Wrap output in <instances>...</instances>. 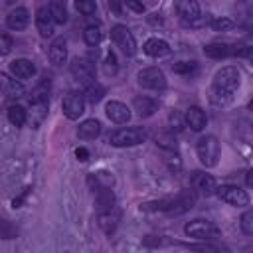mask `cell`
<instances>
[{"mask_svg": "<svg viewBox=\"0 0 253 253\" xmlns=\"http://www.w3.org/2000/svg\"><path fill=\"white\" fill-rule=\"evenodd\" d=\"M196 152H198V158L200 162L206 166V168H211L217 164L219 160V142L213 134H206L198 140L196 144Z\"/></svg>", "mask_w": 253, "mask_h": 253, "instance_id": "3957f363", "label": "cell"}, {"mask_svg": "<svg viewBox=\"0 0 253 253\" xmlns=\"http://www.w3.org/2000/svg\"><path fill=\"white\" fill-rule=\"evenodd\" d=\"M47 95H49V85H47V83H42V85H38V87L32 91L30 103H32V101H47Z\"/></svg>", "mask_w": 253, "mask_h": 253, "instance_id": "836d02e7", "label": "cell"}, {"mask_svg": "<svg viewBox=\"0 0 253 253\" xmlns=\"http://www.w3.org/2000/svg\"><path fill=\"white\" fill-rule=\"evenodd\" d=\"M132 105H134V111L138 113V117H142V119L152 117L158 111V103L154 99H150V97H144V95L142 97H134Z\"/></svg>", "mask_w": 253, "mask_h": 253, "instance_id": "d6986e66", "label": "cell"}, {"mask_svg": "<svg viewBox=\"0 0 253 253\" xmlns=\"http://www.w3.org/2000/svg\"><path fill=\"white\" fill-rule=\"evenodd\" d=\"M75 8L83 16H93L97 10V4H95V0H75Z\"/></svg>", "mask_w": 253, "mask_h": 253, "instance_id": "1f68e13d", "label": "cell"}, {"mask_svg": "<svg viewBox=\"0 0 253 253\" xmlns=\"http://www.w3.org/2000/svg\"><path fill=\"white\" fill-rule=\"evenodd\" d=\"M105 113H107V117H109L113 123H117V125L128 123V119H130L128 107H126L125 103H121V101H109L107 107H105Z\"/></svg>", "mask_w": 253, "mask_h": 253, "instance_id": "4fadbf2b", "label": "cell"}, {"mask_svg": "<svg viewBox=\"0 0 253 253\" xmlns=\"http://www.w3.org/2000/svg\"><path fill=\"white\" fill-rule=\"evenodd\" d=\"M71 75L79 81V83H83V85H89V83H93L95 79V69H93V65L87 61V59H73L71 61Z\"/></svg>", "mask_w": 253, "mask_h": 253, "instance_id": "30bf717a", "label": "cell"}, {"mask_svg": "<svg viewBox=\"0 0 253 253\" xmlns=\"http://www.w3.org/2000/svg\"><path fill=\"white\" fill-rule=\"evenodd\" d=\"M103 95H105V87H103L101 83L93 81V83L85 85V99H87L89 103H99V101L103 99Z\"/></svg>", "mask_w": 253, "mask_h": 253, "instance_id": "4316f807", "label": "cell"}, {"mask_svg": "<svg viewBox=\"0 0 253 253\" xmlns=\"http://www.w3.org/2000/svg\"><path fill=\"white\" fill-rule=\"evenodd\" d=\"M30 105H32L30 107V125L34 128H38L43 123V119L47 117V101H32Z\"/></svg>", "mask_w": 253, "mask_h": 253, "instance_id": "603a6c76", "label": "cell"}, {"mask_svg": "<svg viewBox=\"0 0 253 253\" xmlns=\"http://www.w3.org/2000/svg\"><path fill=\"white\" fill-rule=\"evenodd\" d=\"M12 49V40L8 34H2V55H8Z\"/></svg>", "mask_w": 253, "mask_h": 253, "instance_id": "60d3db41", "label": "cell"}, {"mask_svg": "<svg viewBox=\"0 0 253 253\" xmlns=\"http://www.w3.org/2000/svg\"><path fill=\"white\" fill-rule=\"evenodd\" d=\"M204 53L211 59H225V57L237 53V45H231L225 42H213V43H208L204 47Z\"/></svg>", "mask_w": 253, "mask_h": 253, "instance_id": "7c38bea8", "label": "cell"}, {"mask_svg": "<svg viewBox=\"0 0 253 253\" xmlns=\"http://www.w3.org/2000/svg\"><path fill=\"white\" fill-rule=\"evenodd\" d=\"M168 121H170V125H172V130H182V126H184V123H186V119H182V115H178L176 111L170 113Z\"/></svg>", "mask_w": 253, "mask_h": 253, "instance_id": "8d00e7d4", "label": "cell"}, {"mask_svg": "<svg viewBox=\"0 0 253 253\" xmlns=\"http://www.w3.org/2000/svg\"><path fill=\"white\" fill-rule=\"evenodd\" d=\"M174 10L178 18L186 24H196L200 18V4L196 0H176Z\"/></svg>", "mask_w": 253, "mask_h": 253, "instance_id": "9c48e42d", "label": "cell"}, {"mask_svg": "<svg viewBox=\"0 0 253 253\" xmlns=\"http://www.w3.org/2000/svg\"><path fill=\"white\" fill-rule=\"evenodd\" d=\"M109 8H111V12H113L115 16H123L126 6H125L123 0H109Z\"/></svg>", "mask_w": 253, "mask_h": 253, "instance_id": "74e56055", "label": "cell"}, {"mask_svg": "<svg viewBox=\"0 0 253 253\" xmlns=\"http://www.w3.org/2000/svg\"><path fill=\"white\" fill-rule=\"evenodd\" d=\"M215 194L219 200H223L225 204L229 206H235V208H243L249 204V196L245 190H241L239 186H233V184H223L219 188H215Z\"/></svg>", "mask_w": 253, "mask_h": 253, "instance_id": "5b68a950", "label": "cell"}, {"mask_svg": "<svg viewBox=\"0 0 253 253\" xmlns=\"http://www.w3.org/2000/svg\"><path fill=\"white\" fill-rule=\"evenodd\" d=\"M49 59L53 65H63L65 59H67V42L65 38H55L49 45Z\"/></svg>", "mask_w": 253, "mask_h": 253, "instance_id": "e0dca14e", "label": "cell"}, {"mask_svg": "<svg viewBox=\"0 0 253 253\" xmlns=\"http://www.w3.org/2000/svg\"><path fill=\"white\" fill-rule=\"evenodd\" d=\"M172 69H174V73H182V75H190L192 71H196V63L194 61H178V63H174L172 65Z\"/></svg>", "mask_w": 253, "mask_h": 253, "instance_id": "e575fe53", "label": "cell"}, {"mask_svg": "<svg viewBox=\"0 0 253 253\" xmlns=\"http://www.w3.org/2000/svg\"><path fill=\"white\" fill-rule=\"evenodd\" d=\"M113 182H115L113 174H111V172H105V170L95 172V174L89 176V186L93 188V192H97L99 188H111Z\"/></svg>", "mask_w": 253, "mask_h": 253, "instance_id": "d4e9b609", "label": "cell"}, {"mask_svg": "<svg viewBox=\"0 0 253 253\" xmlns=\"http://www.w3.org/2000/svg\"><path fill=\"white\" fill-rule=\"evenodd\" d=\"M119 211L113 208V210H107V211H99V227L107 233V235H111L115 229H117V225H119Z\"/></svg>", "mask_w": 253, "mask_h": 253, "instance_id": "44dd1931", "label": "cell"}, {"mask_svg": "<svg viewBox=\"0 0 253 253\" xmlns=\"http://www.w3.org/2000/svg\"><path fill=\"white\" fill-rule=\"evenodd\" d=\"M119 69V63H117V55L113 51H107L105 55V61H103V71L105 75H115Z\"/></svg>", "mask_w": 253, "mask_h": 253, "instance_id": "4dcf8cb0", "label": "cell"}, {"mask_svg": "<svg viewBox=\"0 0 253 253\" xmlns=\"http://www.w3.org/2000/svg\"><path fill=\"white\" fill-rule=\"evenodd\" d=\"M156 142H158L162 148H166V150H176V140H174V136H170V134H160V136H156Z\"/></svg>", "mask_w": 253, "mask_h": 253, "instance_id": "d590c367", "label": "cell"}, {"mask_svg": "<svg viewBox=\"0 0 253 253\" xmlns=\"http://www.w3.org/2000/svg\"><path fill=\"white\" fill-rule=\"evenodd\" d=\"M85 93H79V91H69L63 99V115L69 119V121H77L83 113H85Z\"/></svg>", "mask_w": 253, "mask_h": 253, "instance_id": "52a82bcc", "label": "cell"}, {"mask_svg": "<svg viewBox=\"0 0 253 253\" xmlns=\"http://www.w3.org/2000/svg\"><path fill=\"white\" fill-rule=\"evenodd\" d=\"M237 87H239L237 67L225 65L213 75V81H211V87H210V101L213 105H227L233 99Z\"/></svg>", "mask_w": 253, "mask_h": 253, "instance_id": "6da1fadb", "label": "cell"}, {"mask_svg": "<svg viewBox=\"0 0 253 253\" xmlns=\"http://www.w3.org/2000/svg\"><path fill=\"white\" fill-rule=\"evenodd\" d=\"M245 182H247V186L253 188V170H249V172L245 174Z\"/></svg>", "mask_w": 253, "mask_h": 253, "instance_id": "ee69618b", "label": "cell"}, {"mask_svg": "<svg viewBox=\"0 0 253 253\" xmlns=\"http://www.w3.org/2000/svg\"><path fill=\"white\" fill-rule=\"evenodd\" d=\"M101 30H99V26H87L85 30H83V40H85V43L87 45H97L99 42H101Z\"/></svg>", "mask_w": 253, "mask_h": 253, "instance_id": "f546056e", "label": "cell"}, {"mask_svg": "<svg viewBox=\"0 0 253 253\" xmlns=\"http://www.w3.org/2000/svg\"><path fill=\"white\" fill-rule=\"evenodd\" d=\"M211 26H213L215 30H227V28H231L233 24H231V20H227V18H219V20H213Z\"/></svg>", "mask_w": 253, "mask_h": 253, "instance_id": "ab89813d", "label": "cell"}, {"mask_svg": "<svg viewBox=\"0 0 253 253\" xmlns=\"http://www.w3.org/2000/svg\"><path fill=\"white\" fill-rule=\"evenodd\" d=\"M146 140V130L140 126H126V128H117L109 134V142L113 146H136Z\"/></svg>", "mask_w": 253, "mask_h": 253, "instance_id": "7a4b0ae2", "label": "cell"}, {"mask_svg": "<svg viewBox=\"0 0 253 253\" xmlns=\"http://www.w3.org/2000/svg\"><path fill=\"white\" fill-rule=\"evenodd\" d=\"M243 2H245V4H253V0H243Z\"/></svg>", "mask_w": 253, "mask_h": 253, "instance_id": "bcb514c9", "label": "cell"}, {"mask_svg": "<svg viewBox=\"0 0 253 253\" xmlns=\"http://www.w3.org/2000/svg\"><path fill=\"white\" fill-rule=\"evenodd\" d=\"M138 83L146 89H152V91H160L166 87V75L162 73V69L158 67H144L138 71Z\"/></svg>", "mask_w": 253, "mask_h": 253, "instance_id": "ba28073f", "label": "cell"}, {"mask_svg": "<svg viewBox=\"0 0 253 253\" xmlns=\"http://www.w3.org/2000/svg\"><path fill=\"white\" fill-rule=\"evenodd\" d=\"M111 40L113 43L125 53V55H132L136 51V42H134V36L130 34V30L126 26H113L111 30Z\"/></svg>", "mask_w": 253, "mask_h": 253, "instance_id": "8992f818", "label": "cell"}, {"mask_svg": "<svg viewBox=\"0 0 253 253\" xmlns=\"http://www.w3.org/2000/svg\"><path fill=\"white\" fill-rule=\"evenodd\" d=\"M6 115H8V121H10L14 126H24L26 121H28V113H26L24 107H20V105H10L8 111H6Z\"/></svg>", "mask_w": 253, "mask_h": 253, "instance_id": "484cf974", "label": "cell"}, {"mask_svg": "<svg viewBox=\"0 0 253 253\" xmlns=\"http://www.w3.org/2000/svg\"><path fill=\"white\" fill-rule=\"evenodd\" d=\"M101 134V123L97 119H87L79 125L77 128V136L83 138V140H93Z\"/></svg>", "mask_w": 253, "mask_h": 253, "instance_id": "7402d4cb", "label": "cell"}, {"mask_svg": "<svg viewBox=\"0 0 253 253\" xmlns=\"http://www.w3.org/2000/svg\"><path fill=\"white\" fill-rule=\"evenodd\" d=\"M239 225H241V231L245 235H253V208L247 210L241 217H239Z\"/></svg>", "mask_w": 253, "mask_h": 253, "instance_id": "d6a6232c", "label": "cell"}, {"mask_svg": "<svg viewBox=\"0 0 253 253\" xmlns=\"http://www.w3.org/2000/svg\"><path fill=\"white\" fill-rule=\"evenodd\" d=\"M2 79H4V93H6V97H10V99H20V97L24 95V87H22L20 83L10 81L6 75H2Z\"/></svg>", "mask_w": 253, "mask_h": 253, "instance_id": "f1b7e54d", "label": "cell"}, {"mask_svg": "<svg viewBox=\"0 0 253 253\" xmlns=\"http://www.w3.org/2000/svg\"><path fill=\"white\" fill-rule=\"evenodd\" d=\"M49 10H51V16H53L55 24H65L67 22V10H65V6H63L61 0L49 2Z\"/></svg>", "mask_w": 253, "mask_h": 253, "instance_id": "83f0119b", "label": "cell"}, {"mask_svg": "<svg viewBox=\"0 0 253 253\" xmlns=\"http://www.w3.org/2000/svg\"><path fill=\"white\" fill-rule=\"evenodd\" d=\"M53 26H55V20H53V16H51L49 6H47V8H45V6L38 8V12H36V28H38L40 36H42V38H49V36L53 34Z\"/></svg>", "mask_w": 253, "mask_h": 253, "instance_id": "8fae6325", "label": "cell"}, {"mask_svg": "<svg viewBox=\"0 0 253 253\" xmlns=\"http://www.w3.org/2000/svg\"><path fill=\"white\" fill-rule=\"evenodd\" d=\"M142 49H144V53L150 55V57H164V55L170 53V45H168L164 40H160V38H150V40H146Z\"/></svg>", "mask_w": 253, "mask_h": 253, "instance_id": "ac0fdd59", "label": "cell"}, {"mask_svg": "<svg viewBox=\"0 0 253 253\" xmlns=\"http://www.w3.org/2000/svg\"><path fill=\"white\" fill-rule=\"evenodd\" d=\"M28 22H30V12L26 10V8H14L8 16H6V26L10 28V30H16V32H20V30H24L26 26H28Z\"/></svg>", "mask_w": 253, "mask_h": 253, "instance_id": "9a60e30c", "label": "cell"}, {"mask_svg": "<svg viewBox=\"0 0 253 253\" xmlns=\"http://www.w3.org/2000/svg\"><path fill=\"white\" fill-rule=\"evenodd\" d=\"M184 233L188 237L200 239V241H210V239H217L219 237V229L215 223H211L210 219H192L184 225Z\"/></svg>", "mask_w": 253, "mask_h": 253, "instance_id": "277c9868", "label": "cell"}, {"mask_svg": "<svg viewBox=\"0 0 253 253\" xmlns=\"http://www.w3.org/2000/svg\"><path fill=\"white\" fill-rule=\"evenodd\" d=\"M249 111H253V99L249 101Z\"/></svg>", "mask_w": 253, "mask_h": 253, "instance_id": "f6af8a7d", "label": "cell"}, {"mask_svg": "<svg viewBox=\"0 0 253 253\" xmlns=\"http://www.w3.org/2000/svg\"><path fill=\"white\" fill-rule=\"evenodd\" d=\"M125 2V6L128 8V10H132L134 14H142L144 12V4L140 2V0H123Z\"/></svg>", "mask_w": 253, "mask_h": 253, "instance_id": "f35d334b", "label": "cell"}, {"mask_svg": "<svg viewBox=\"0 0 253 253\" xmlns=\"http://www.w3.org/2000/svg\"><path fill=\"white\" fill-rule=\"evenodd\" d=\"M190 249H200V251H219V245H211V243H202V245H188Z\"/></svg>", "mask_w": 253, "mask_h": 253, "instance_id": "b9f144b4", "label": "cell"}, {"mask_svg": "<svg viewBox=\"0 0 253 253\" xmlns=\"http://www.w3.org/2000/svg\"><path fill=\"white\" fill-rule=\"evenodd\" d=\"M192 184H194V188H196L200 194H204V196L213 194L215 188H217L215 178H213L211 174H206V172H194V176H192Z\"/></svg>", "mask_w": 253, "mask_h": 253, "instance_id": "5bb4252c", "label": "cell"}, {"mask_svg": "<svg viewBox=\"0 0 253 253\" xmlns=\"http://www.w3.org/2000/svg\"><path fill=\"white\" fill-rule=\"evenodd\" d=\"M75 156L83 162V160H87V158H89V150H87V148H83V146H79V148H75Z\"/></svg>", "mask_w": 253, "mask_h": 253, "instance_id": "7bdbcfd3", "label": "cell"}, {"mask_svg": "<svg viewBox=\"0 0 253 253\" xmlns=\"http://www.w3.org/2000/svg\"><path fill=\"white\" fill-rule=\"evenodd\" d=\"M95 202H97L99 211L113 210L115 208V194H113V190L111 188H99L95 192Z\"/></svg>", "mask_w": 253, "mask_h": 253, "instance_id": "cb8c5ba5", "label": "cell"}, {"mask_svg": "<svg viewBox=\"0 0 253 253\" xmlns=\"http://www.w3.org/2000/svg\"><path fill=\"white\" fill-rule=\"evenodd\" d=\"M184 119H186V125H188L192 130H196V132L202 130V128L206 126V123H208L206 113H204L200 107H190V109L186 111Z\"/></svg>", "mask_w": 253, "mask_h": 253, "instance_id": "ffe728a7", "label": "cell"}, {"mask_svg": "<svg viewBox=\"0 0 253 253\" xmlns=\"http://www.w3.org/2000/svg\"><path fill=\"white\" fill-rule=\"evenodd\" d=\"M10 73L16 77V79H30L34 73H36V65L26 59V57H20V59H14L10 63Z\"/></svg>", "mask_w": 253, "mask_h": 253, "instance_id": "2e32d148", "label": "cell"}]
</instances>
